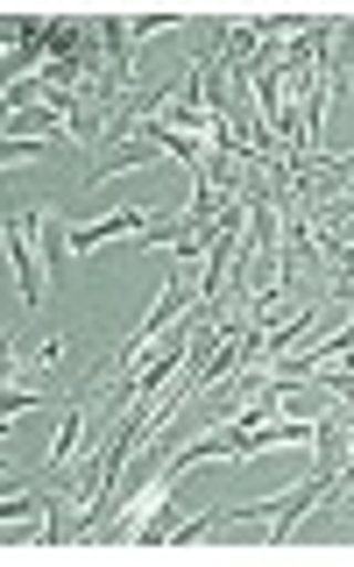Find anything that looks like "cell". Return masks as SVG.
<instances>
[{
	"label": "cell",
	"mask_w": 354,
	"mask_h": 567,
	"mask_svg": "<svg viewBox=\"0 0 354 567\" xmlns=\"http://www.w3.org/2000/svg\"><path fill=\"white\" fill-rule=\"evenodd\" d=\"M29 227H35V220H22V227L8 220V262H14V284H22V298L35 306V298H43V277H35V248H29Z\"/></svg>",
	"instance_id": "6da1fadb"
}]
</instances>
